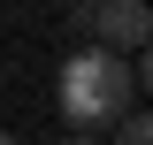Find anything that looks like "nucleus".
Instances as JSON below:
<instances>
[{
  "label": "nucleus",
  "mask_w": 153,
  "mask_h": 145,
  "mask_svg": "<svg viewBox=\"0 0 153 145\" xmlns=\"http://www.w3.org/2000/svg\"><path fill=\"white\" fill-rule=\"evenodd\" d=\"M130 84H138L130 61H115V46H92V54H76L69 69H61V115H69L76 130L115 122V115L130 107Z\"/></svg>",
  "instance_id": "f257e3e1"
},
{
  "label": "nucleus",
  "mask_w": 153,
  "mask_h": 145,
  "mask_svg": "<svg viewBox=\"0 0 153 145\" xmlns=\"http://www.w3.org/2000/svg\"><path fill=\"white\" fill-rule=\"evenodd\" d=\"M0 145H16V138H8V130H0Z\"/></svg>",
  "instance_id": "39448f33"
},
{
  "label": "nucleus",
  "mask_w": 153,
  "mask_h": 145,
  "mask_svg": "<svg viewBox=\"0 0 153 145\" xmlns=\"http://www.w3.org/2000/svg\"><path fill=\"white\" fill-rule=\"evenodd\" d=\"M84 23L100 31V46H123V54H138V46L153 38V8L146 0H92Z\"/></svg>",
  "instance_id": "f03ea898"
},
{
  "label": "nucleus",
  "mask_w": 153,
  "mask_h": 145,
  "mask_svg": "<svg viewBox=\"0 0 153 145\" xmlns=\"http://www.w3.org/2000/svg\"><path fill=\"white\" fill-rule=\"evenodd\" d=\"M115 122H123V130H115V145H153V130H146V115H130V107H123Z\"/></svg>",
  "instance_id": "7ed1b4c3"
},
{
  "label": "nucleus",
  "mask_w": 153,
  "mask_h": 145,
  "mask_svg": "<svg viewBox=\"0 0 153 145\" xmlns=\"http://www.w3.org/2000/svg\"><path fill=\"white\" fill-rule=\"evenodd\" d=\"M61 145H100V138H92V130H76V138H61Z\"/></svg>",
  "instance_id": "20e7f679"
}]
</instances>
